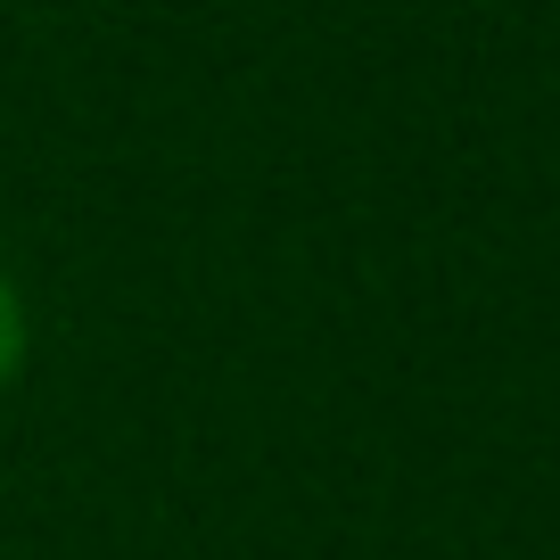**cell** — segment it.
Masks as SVG:
<instances>
[{
    "mask_svg": "<svg viewBox=\"0 0 560 560\" xmlns=\"http://www.w3.org/2000/svg\"><path fill=\"white\" fill-rule=\"evenodd\" d=\"M25 347H34V322H25V298H18V280H9V264H0V396L18 387Z\"/></svg>",
    "mask_w": 560,
    "mask_h": 560,
    "instance_id": "cell-1",
    "label": "cell"
}]
</instances>
